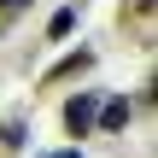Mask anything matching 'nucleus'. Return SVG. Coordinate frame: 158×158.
Here are the masks:
<instances>
[{"label":"nucleus","mask_w":158,"mask_h":158,"mask_svg":"<svg viewBox=\"0 0 158 158\" xmlns=\"http://www.w3.org/2000/svg\"><path fill=\"white\" fill-rule=\"evenodd\" d=\"M94 117H100V94L94 88H76L64 100V129L70 135H94Z\"/></svg>","instance_id":"nucleus-1"},{"label":"nucleus","mask_w":158,"mask_h":158,"mask_svg":"<svg viewBox=\"0 0 158 158\" xmlns=\"http://www.w3.org/2000/svg\"><path fill=\"white\" fill-rule=\"evenodd\" d=\"M82 70H94V47H76V53H64L53 70H41V88H59V82H76Z\"/></svg>","instance_id":"nucleus-2"},{"label":"nucleus","mask_w":158,"mask_h":158,"mask_svg":"<svg viewBox=\"0 0 158 158\" xmlns=\"http://www.w3.org/2000/svg\"><path fill=\"white\" fill-rule=\"evenodd\" d=\"M129 111H135L129 100H106L100 117H94V135H123V129H129Z\"/></svg>","instance_id":"nucleus-3"},{"label":"nucleus","mask_w":158,"mask_h":158,"mask_svg":"<svg viewBox=\"0 0 158 158\" xmlns=\"http://www.w3.org/2000/svg\"><path fill=\"white\" fill-rule=\"evenodd\" d=\"M70 29H76V6H59V12H53V23H47V41H64Z\"/></svg>","instance_id":"nucleus-4"},{"label":"nucleus","mask_w":158,"mask_h":158,"mask_svg":"<svg viewBox=\"0 0 158 158\" xmlns=\"http://www.w3.org/2000/svg\"><path fill=\"white\" fill-rule=\"evenodd\" d=\"M152 6H158V0H123V18H129V23H147Z\"/></svg>","instance_id":"nucleus-5"},{"label":"nucleus","mask_w":158,"mask_h":158,"mask_svg":"<svg viewBox=\"0 0 158 158\" xmlns=\"http://www.w3.org/2000/svg\"><path fill=\"white\" fill-rule=\"evenodd\" d=\"M0 141H6V147H23V117H6V129H0Z\"/></svg>","instance_id":"nucleus-6"},{"label":"nucleus","mask_w":158,"mask_h":158,"mask_svg":"<svg viewBox=\"0 0 158 158\" xmlns=\"http://www.w3.org/2000/svg\"><path fill=\"white\" fill-rule=\"evenodd\" d=\"M23 6H29V0H0V29H12V23H18V12H23Z\"/></svg>","instance_id":"nucleus-7"},{"label":"nucleus","mask_w":158,"mask_h":158,"mask_svg":"<svg viewBox=\"0 0 158 158\" xmlns=\"http://www.w3.org/2000/svg\"><path fill=\"white\" fill-rule=\"evenodd\" d=\"M41 158H82V147H59V152H41Z\"/></svg>","instance_id":"nucleus-8"}]
</instances>
